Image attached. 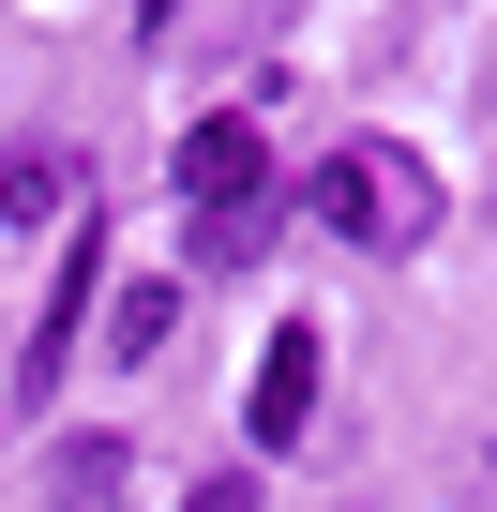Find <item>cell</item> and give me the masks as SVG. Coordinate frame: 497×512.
<instances>
[{"label": "cell", "instance_id": "1", "mask_svg": "<svg viewBox=\"0 0 497 512\" xmlns=\"http://www.w3.org/2000/svg\"><path fill=\"white\" fill-rule=\"evenodd\" d=\"M317 226H332V241H362V256H422V241H437V181H422V151L347 136V151L317 166Z\"/></svg>", "mask_w": 497, "mask_h": 512}, {"label": "cell", "instance_id": "2", "mask_svg": "<svg viewBox=\"0 0 497 512\" xmlns=\"http://www.w3.org/2000/svg\"><path fill=\"white\" fill-rule=\"evenodd\" d=\"M181 196H196V211H272V136H257V106H226V121L181 136Z\"/></svg>", "mask_w": 497, "mask_h": 512}, {"label": "cell", "instance_id": "3", "mask_svg": "<svg viewBox=\"0 0 497 512\" xmlns=\"http://www.w3.org/2000/svg\"><path fill=\"white\" fill-rule=\"evenodd\" d=\"M241 422H257V452H287V437L317 422V317H287V332L257 347V392H241Z\"/></svg>", "mask_w": 497, "mask_h": 512}, {"label": "cell", "instance_id": "4", "mask_svg": "<svg viewBox=\"0 0 497 512\" xmlns=\"http://www.w3.org/2000/svg\"><path fill=\"white\" fill-rule=\"evenodd\" d=\"M91 302H106V241H91V226H76V256H61V302H46V317H31V392H46V377H61V362H76V317H91Z\"/></svg>", "mask_w": 497, "mask_h": 512}, {"label": "cell", "instance_id": "5", "mask_svg": "<svg viewBox=\"0 0 497 512\" xmlns=\"http://www.w3.org/2000/svg\"><path fill=\"white\" fill-rule=\"evenodd\" d=\"M46 211H76V151H16L0 166V226H46Z\"/></svg>", "mask_w": 497, "mask_h": 512}, {"label": "cell", "instance_id": "6", "mask_svg": "<svg viewBox=\"0 0 497 512\" xmlns=\"http://www.w3.org/2000/svg\"><path fill=\"white\" fill-rule=\"evenodd\" d=\"M166 332H181V287H151V272H136V287L106 302V347H121V362H151Z\"/></svg>", "mask_w": 497, "mask_h": 512}, {"label": "cell", "instance_id": "7", "mask_svg": "<svg viewBox=\"0 0 497 512\" xmlns=\"http://www.w3.org/2000/svg\"><path fill=\"white\" fill-rule=\"evenodd\" d=\"M196 512H257V482H241V467H211V482H196Z\"/></svg>", "mask_w": 497, "mask_h": 512}]
</instances>
